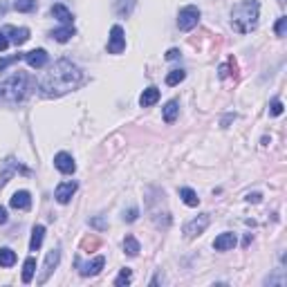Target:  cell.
<instances>
[{"label":"cell","instance_id":"e0dca14e","mask_svg":"<svg viewBox=\"0 0 287 287\" xmlns=\"http://www.w3.org/2000/svg\"><path fill=\"white\" fill-rule=\"evenodd\" d=\"M160 101V90L157 87H146L142 92V97H139V105L142 108H150V105H155Z\"/></svg>","mask_w":287,"mask_h":287},{"label":"cell","instance_id":"9c48e42d","mask_svg":"<svg viewBox=\"0 0 287 287\" xmlns=\"http://www.w3.org/2000/svg\"><path fill=\"white\" fill-rule=\"evenodd\" d=\"M77 189H79L77 182H61V184L56 186V191H54L56 202H58V204H68L70 200H72L74 193H77Z\"/></svg>","mask_w":287,"mask_h":287},{"label":"cell","instance_id":"4316f807","mask_svg":"<svg viewBox=\"0 0 287 287\" xmlns=\"http://www.w3.org/2000/svg\"><path fill=\"white\" fill-rule=\"evenodd\" d=\"M184 79H186L184 70H173V72L166 74V85H178V83H182Z\"/></svg>","mask_w":287,"mask_h":287},{"label":"cell","instance_id":"f1b7e54d","mask_svg":"<svg viewBox=\"0 0 287 287\" xmlns=\"http://www.w3.org/2000/svg\"><path fill=\"white\" fill-rule=\"evenodd\" d=\"M14 9L16 11H25V14H27V11H34V9H36V0H16Z\"/></svg>","mask_w":287,"mask_h":287},{"label":"cell","instance_id":"ffe728a7","mask_svg":"<svg viewBox=\"0 0 287 287\" xmlns=\"http://www.w3.org/2000/svg\"><path fill=\"white\" fill-rule=\"evenodd\" d=\"M178 115H180V101L173 99V101H168L166 108H164V121H166V124H173V121L178 119Z\"/></svg>","mask_w":287,"mask_h":287},{"label":"cell","instance_id":"f35d334b","mask_svg":"<svg viewBox=\"0 0 287 287\" xmlns=\"http://www.w3.org/2000/svg\"><path fill=\"white\" fill-rule=\"evenodd\" d=\"M7 220H9V218H7V209H5V207H0V225H5Z\"/></svg>","mask_w":287,"mask_h":287},{"label":"cell","instance_id":"2e32d148","mask_svg":"<svg viewBox=\"0 0 287 287\" xmlns=\"http://www.w3.org/2000/svg\"><path fill=\"white\" fill-rule=\"evenodd\" d=\"M52 16H54L56 20H61L63 25H72V20H74V16H72V11H70L65 5H54V7H52Z\"/></svg>","mask_w":287,"mask_h":287},{"label":"cell","instance_id":"484cf974","mask_svg":"<svg viewBox=\"0 0 287 287\" xmlns=\"http://www.w3.org/2000/svg\"><path fill=\"white\" fill-rule=\"evenodd\" d=\"M133 7H135V0H117L115 3V11L119 16H130Z\"/></svg>","mask_w":287,"mask_h":287},{"label":"cell","instance_id":"e575fe53","mask_svg":"<svg viewBox=\"0 0 287 287\" xmlns=\"http://www.w3.org/2000/svg\"><path fill=\"white\" fill-rule=\"evenodd\" d=\"M90 225H92V227H97V229H105V227H108V222H105L103 218H92V220H90Z\"/></svg>","mask_w":287,"mask_h":287},{"label":"cell","instance_id":"277c9868","mask_svg":"<svg viewBox=\"0 0 287 287\" xmlns=\"http://www.w3.org/2000/svg\"><path fill=\"white\" fill-rule=\"evenodd\" d=\"M197 23H200V9H197L195 5H186V7L180 9L178 27L182 29V32H191L193 27H197Z\"/></svg>","mask_w":287,"mask_h":287},{"label":"cell","instance_id":"3957f363","mask_svg":"<svg viewBox=\"0 0 287 287\" xmlns=\"http://www.w3.org/2000/svg\"><path fill=\"white\" fill-rule=\"evenodd\" d=\"M32 85H34L32 79H29L25 72H16V74H11L7 81L0 83V99H3V101H9V103L23 101V99L29 95Z\"/></svg>","mask_w":287,"mask_h":287},{"label":"cell","instance_id":"ab89813d","mask_svg":"<svg viewBox=\"0 0 287 287\" xmlns=\"http://www.w3.org/2000/svg\"><path fill=\"white\" fill-rule=\"evenodd\" d=\"M231 119H236V115H229V117H225V119H222V126H227V124H229Z\"/></svg>","mask_w":287,"mask_h":287},{"label":"cell","instance_id":"d4e9b609","mask_svg":"<svg viewBox=\"0 0 287 287\" xmlns=\"http://www.w3.org/2000/svg\"><path fill=\"white\" fill-rule=\"evenodd\" d=\"M99 247H101V240H99L97 236H87L81 240V249L87 251V254H92V251H97Z\"/></svg>","mask_w":287,"mask_h":287},{"label":"cell","instance_id":"6da1fadb","mask_svg":"<svg viewBox=\"0 0 287 287\" xmlns=\"http://www.w3.org/2000/svg\"><path fill=\"white\" fill-rule=\"evenodd\" d=\"M83 83V72H81L79 65H74L72 61H68V58H61V61H56L52 70L48 74H45L43 79H40V92H43V97H61V95H68V92L77 90Z\"/></svg>","mask_w":287,"mask_h":287},{"label":"cell","instance_id":"9a60e30c","mask_svg":"<svg viewBox=\"0 0 287 287\" xmlns=\"http://www.w3.org/2000/svg\"><path fill=\"white\" fill-rule=\"evenodd\" d=\"M11 209H18V211H27L32 207V195H29V191H16L14 195H11Z\"/></svg>","mask_w":287,"mask_h":287},{"label":"cell","instance_id":"ac0fdd59","mask_svg":"<svg viewBox=\"0 0 287 287\" xmlns=\"http://www.w3.org/2000/svg\"><path fill=\"white\" fill-rule=\"evenodd\" d=\"M43 238H45V227L43 225H36L32 229V240H29V249L32 251H38L40 245H43Z\"/></svg>","mask_w":287,"mask_h":287},{"label":"cell","instance_id":"603a6c76","mask_svg":"<svg viewBox=\"0 0 287 287\" xmlns=\"http://www.w3.org/2000/svg\"><path fill=\"white\" fill-rule=\"evenodd\" d=\"M34 272H36V258H27L25 265H23V283H32Z\"/></svg>","mask_w":287,"mask_h":287},{"label":"cell","instance_id":"1f68e13d","mask_svg":"<svg viewBox=\"0 0 287 287\" xmlns=\"http://www.w3.org/2000/svg\"><path fill=\"white\" fill-rule=\"evenodd\" d=\"M269 115H272V117L283 115V101H280V99H274V101L269 103Z\"/></svg>","mask_w":287,"mask_h":287},{"label":"cell","instance_id":"d590c367","mask_svg":"<svg viewBox=\"0 0 287 287\" xmlns=\"http://www.w3.org/2000/svg\"><path fill=\"white\" fill-rule=\"evenodd\" d=\"M137 213H139L137 209H130V211H126V213H124V220H126V222H135V220H137Z\"/></svg>","mask_w":287,"mask_h":287},{"label":"cell","instance_id":"83f0119b","mask_svg":"<svg viewBox=\"0 0 287 287\" xmlns=\"http://www.w3.org/2000/svg\"><path fill=\"white\" fill-rule=\"evenodd\" d=\"M130 280H133V269L124 267V269H121V272H119V276L115 278V285H117V287H121V285H128V283H130Z\"/></svg>","mask_w":287,"mask_h":287},{"label":"cell","instance_id":"5b68a950","mask_svg":"<svg viewBox=\"0 0 287 287\" xmlns=\"http://www.w3.org/2000/svg\"><path fill=\"white\" fill-rule=\"evenodd\" d=\"M209 222H211V215L209 213H202V215H197V218H193L191 222H186L184 225V236L186 238H195V236H200V233H204V229L209 227Z\"/></svg>","mask_w":287,"mask_h":287},{"label":"cell","instance_id":"8d00e7d4","mask_svg":"<svg viewBox=\"0 0 287 287\" xmlns=\"http://www.w3.org/2000/svg\"><path fill=\"white\" fill-rule=\"evenodd\" d=\"M262 200V195H260V193H249V195H247V202H254V204H258Z\"/></svg>","mask_w":287,"mask_h":287},{"label":"cell","instance_id":"7c38bea8","mask_svg":"<svg viewBox=\"0 0 287 287\" xmlns=\"http://www.w3.org/2000/svg\"><path fill=\"white\" fill-rule=\"evenodd\" d=\"M103 267H105V258H103V256H97L95 260L79 265V274H81V276H97Z\"/></svg>","mask_w":287,"mask_h":287},{"label":"cell","instance_id":"7402d4cb","mask_svg":"<svg viewBox=\"0 0 287 287\" xmlns=\"http://www.w3.org/2000/svg\"><path fill=\"white\" fill-rule=\"evenodd\" d=\"M16 251L9 247H0V267H14Z\"/></svg>","mask_w":287,"mask_h":287},{"label":"cell","instance_id":"d6986e66","mask_svg":"<svg viewBox=\"0 0 287 287\" xmlns=\"http://www.w3.org/2000/svg\"><path fill=\"white\" fill-rule=\"evenodd\" d=\"M77 34V29H74L72 25H65V27H58V29H54L52 32V38L54 40H58V43H68L70 38Z\"/></svg>","mask_w":287,"mask_h":287},{"label":"cell","instance_id":"ba28073f","mask_svg":"<svg viewBox=\"0 0 287 287\" xmlns=\"http://www.w3.org/2000/svg\"><path fill=\"white\" fill-rule=\"evenodd\" d=\"M23 58H25L27 65L34 68V70H40V68L48 65V52H45L43 48L32 50V52H25V54H23Z\"/></svg>","mask_w":287,"mask_h":287},{"label":"cell","instance_id":"d6a6232c","mask_svg":"<svg viewBox=\"0 0 287 287\" xmlns=\"http://www.w3.org/2000/svg\"><path fill=\"white\" fill-rule=\"evenodd\" d=\"M276 36H285V32H287V18H278V23H276Z\"/></svg>","mask_w":287,"mask_h":287},{"label":"cell","instance_id":"44dd1931","mask_svg":"<svg viewBox=\"0 0 287 287\" xmlns=\"http://www.w3.org/2000/svg\"><path fill=\"white\" fill-rule=\"evenodd\" d=\"M180 197H182V202L186 204V207H197V204H200L197 193L193 189H189V186H182V189H180Z\"/></svg>","mask_w":287,"mask_h":287},{"label":"cell","instance_id":"836d02e7","mask_svg":"<svg viewBox=\"0 0 287 287\" xmlns=\"http://www.w3.org/2000/svg\"><path fill=\"white\" fill-rule=\"evenodd\" d=\"M7 48H9V38H7V34L0 29V52H5Z\"/></svg>","mask_w":287,"mask_h":287},{"label":"cell","instance_id":"5bb4252c","mask_svg":"<svg viewBox=\"0 0 287 287\" xmlns=\"http://www.w3.org/2000/svg\"><path fill=\"white\" fill-rule=\"evenodd\" d=\"M236 233H231V231H227V233H220L218 238L213 240V249L215 251H229V249H233L236 247Z\"/></svg>","mask_w":287,"mask_h":287},{"label":"cell","instance_id":"cb8c5ba5","mask_svg":"<svg viewBox=\"0 0 287 287\" xmlns=\"http://www.w3.org/2000/svg\"><path fill=\"white\" fill-rule=\"evenodd\" d=\"M124 251H126L128 256H133V258H135V256L142 251V247H139V242H137V238H135V236H126L124 238Z\"/></svg>","mask_w":287,"mask_h":287},{"label":"cell","instance_id":"4dcf8cb0","mask_svg":"<svg viewBox=\"0 0 287 287\" xmlns=\"http://www.w3.org/2000/svg\"><path fill=\"white\" fill-rule=\"evenodd\" d=\"M231 70L236 72V61L229 58V63H225V65H220V79H227L231 74Z\"/></svg>","mask_w":287,"mask_h":287},{"label":"cell","instance_id":"52a82bcc","mask_svg":"<svg viewBox=\"0 0 287 287\" xmlns=\"http://www.w3.org/2000/svg\"><path fill=\"white\" fill-rule=\"evenodd\" d=\"M58 260H61V251H58V249H52L50 254H48V258H45V265H43V274H40V276H38V285L48 283V278L52 276V272H54V269H56Z\"/></svg>","mask_w":287,"mask_h":287},{"label":"cell","instance_id":"f546056e","mask_svg":"<svg viewBox=\"0 0 287 287\" xmlns=\"http://www.w3.org/2000/svg\"><path fill=\"white\" fill-rule=\"evenodd\" d=\"M23 58V54H14V56H7V58H0V72H5L9 65H14V63H18Z\"/></svg>","mask_w":287,"mask_h":287},{"label":"cell","instance_id":"8992f818","mask_svg":"<svg viewBox=\"0 0 287 287\" xmlns=\"http://www.w3.org/2000/svg\"><path fill=\"white\" fill-rule=\"evenodd\" d=\"M126 50V36H124V27L113 25L110 29V40H108V52L110 54H121Z\"/></svg>","mask_w":287,"mask_h":287},{"label":"cell","instance_id":"8fae6325","mask_svg":"<svg viewBox=\"0 0 287 287\" xmlns=\"http://www.w3.org/2000/svg\"><path fill=\"white\" fill-rule=\"evenodd\" d=\"M54 166L63 175H72L74 171H77V164H74V160H72V155L70 153H56L54 155Z\"/></svg>","mask_w":287,"mask_h":287},{"label":"cell","instance_id":"74e56055","mask_svg":"<svg viewBox=\"0 0 287 287\" xmlns=\"http://www.w3.org/2000/svg\"><path fill=\"white\" fill-rule=\"evenodd\" d=\"M166 58H168V61H175V58H180V50H175V48L168 50L166 52Z\"/></svg>","mask_w":287,"mask_h":287},{"label":"cell","instance_id":"7a4b0ae2","mask_svg":"<svg viewBox=\"0 0 287 287\" xmlns=\"http://www.w3.org/2000/svg\"><path fill=\"white\" fill-rule=\"evenodd\" d=\"M258 14H260V5L258 0H242L238 3L231 11V27L238 34H249L258 27Z\"/></svg>","mask_w":287,"mask_h":287},{"label":"cell","instance_id":"4fadbf2b","mask_svg":"<svg viewBox=\"0 0 287 287\" xmlns=\"http://www.w3.org/2000/svg\"><path fill=\"white\" fill-rule=\"evenodd\" d=\"M5 34H9V43H14V45H23V43H27L29 40V29L27 27H5L3 29Z\"/></svg>","mask_w":287,"mask_h":287},{"label":"cell","instance_id":"30bf717a","mask_svg":"<svg viewBox=\"0 0 287 287\" xmlns=\"http://www.w3.org/2000/svg\"><path fill=\"white\" fill-rule=\"evenodd\" d=\"M18 171H20V173H29L27 168H23L20 164L14 160V157H7V162H5L3 173H0V189H3V186L9 182V180H11V175H14V173H18Z\"/></svg>","mask_w":287,"mask_h":287}]
</instances>
